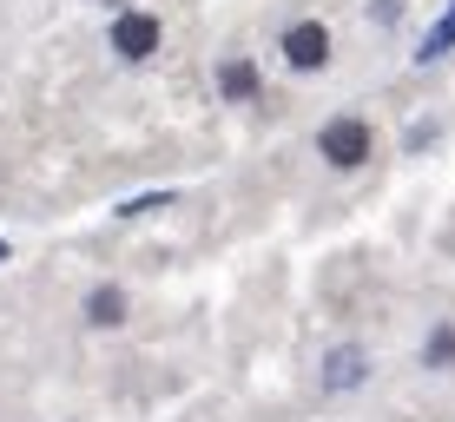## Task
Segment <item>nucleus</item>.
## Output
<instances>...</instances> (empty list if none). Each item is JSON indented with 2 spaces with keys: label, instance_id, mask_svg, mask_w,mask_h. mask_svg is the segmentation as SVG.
I'll list each match as a JSON object with an SVG mask.
<instances>
[{
  "label": "nucleus",
  "instance_id": "obj_1",
  "mask_svg": "<svg viewBox=\"0 0 455 422\" xmlns=\"http://www.w3.org/2000/svg\"><path fill=\"white\" fill-rule=\"evenodd\" d=\"M370 152H376V132H370L363 113H337V119H323V126H317V159L331 171H363Z\"/></svg>",
  "mask_w": 455,
  "mask_h": 422
},
{
  "label": "nucleus",
  "instance_id": "obj_2",
  "mask_svg": "<svg viewBox=\"0 0 455 422\" xmlns=\"http://www.w3.org/2000/svg\"><path fill=\"white\" fill-rule=\"evenodd\" d=\"M106 46H113L119 67H146L165 46V27H159V13H146V7H119L113 27H106Z\"/></svg>",
  "mask_w": 455,
  "mask_h": 422
},
{
  "label": "nucleus",
  "instance_id": "obj_3",
  "mask_svg": "<svg viewBox=\"0 0 455 422\" xmlns=\"http://www.w3.org/2000/svg\"><path fill=\"white\" fill-rule=\"evenodd\" d=\"M370 350L363 343H331V350H323V363H317V389L323 396H356V389L370 383Z\"/></svg>",
  "mask_w": 455,
  "mask_h": 422
},
{
  "label": "nucleus",
  "instance_id": "obj_4",
  "mask_svg": "<svg viewBox=\"0 0 455 422\" xmlns=\"http://www.w3.org/2000/svg\"><path fill=\"white\" fill-rule=\"evenodd\" d=\"M277 53H284L291 73H323L331 67V27L323 20H291L284 34H277Z\"/></svg>",
  "mask_w": 455,
  "mask_h": 422
},
{
  "label": "nucleus",
  "instance_id": "obj_5",
  "mask_svg": "<svg viewBox=\"0 0 455 422\" xmlns=\"http://www.w3.org/2000/svg\"><path fill=\"white\" fill-rule=\"evenodd\" d=\"M218 100H231V106L264 100V73H258L251 53H225V60H218Z\"/></svg>",
  "mask_w": 455,
  "mask_h": 422
},
{
  "label": "nucleus",
  "instance_id": "obj_6",
  "mask_svg": "<svg viewBox=\"0 0 455 422\" xmlns=\"http://www.w3.org/2000/svg\"><path fill=\"white\" fill-rule=\"evenodd\" d=\"M80 317L92 323V330H119V323H125V291L119 284H92L86 304H80Z\"/></svg>",
  "mask_w": 455,
  "mask_h": 422
},
{
  "label": "nucleus",
  "instance_id": "obj_7",
  "mask_svg": "<svg viewBox=\"0 0 455 422\" xmlns=\"http://www.w3.org/2000/svg\"><path fill=\"white\" fill-rule=\"evenodd\" d=\"M422 370H455V317H435L429 323V337H422Z\"/></svg>",
  "mask_w": 455,
  "mask_h": 422
},
{
  "label": "nucleus",
  "instance_id": "obj_8",
  "mask_svg": "<svg viewBox=\"0 0 455 422\" xmlns=\"http://www.w3.org/2000/svg\"><path fill=\"white\" fill-rule=\"evenodd\" d=\"M449 46H455V0H449V13H443V20H435L429 27V34H422V46H416V67H443V60H449Z\"/></svg>",
  "mask_w": 455,
  "mask_h": 422
},
{
  "label": "nucleus",
  "instance_id": "obj_9",
  "mask_svg": "<svg viewBox=\"0 0 455 422\" xmlns=\"http://www.w3.org/2000/svg\"><path fill=\"white\" fill-rule=\"evenodd\" d=\"M165 205H179V192H139V198H125V205L113 211L119 225H132V218H146V211H165Z\"/></svg>",
  "mask_w": 455,
  "mask_h": 422
},
{
  "label": "nucleus",
  "instance_id": "obj_10",
  "mask_svg": "<svg viewBox=\"0 0 455 422\" xmlns=\"http://www.w3.org/2000/svg\"><path fill=\"white\" fill-rule=\"evenodd\" d=\"M370 20L376 27H396L403 20V0H370Z\"/></svg>",
  "mask_w": 455,
  "mask_h": 422
},
{
  "label": "nucleus",
  "instance_id": "obj_11",
  "mask_svg": "<svg viewBox=\"0 0 455 422\" xmlns=\"http://www.w3.org/2000/svg\"><path fill=\"white\" fill-rule=\"evenodd\" d=\"M429 139H435V126H410V132H403V152H410V159H416V152L429 146Z\"/></svg>",
  "mask_w": 455,
  "mask_h": 422
},
{
  "label": "nucleus",
  "instance_id": "obj_12",
  "mask_svg": "<svg viewBox=\"0 0 455 422\" xmlns=\"http://www.w3.org/2000/svg\"><path fill=\"white\" fill-rule=\"evenodd\" d=\"M7 258H13V251H7V238H0V264H7Z\"/></svg>",
  "mask_w": 455,
  "mask_h": 422
},
{
  "label": "nucleus",
  "instance_id": "obj_13",
  "mask_svg": "<svg viewBox=\"0 0 455 422\" xmlns=\"http://www.w3.org/2000/svg\"><path fill=\"white\" fill-rule=\"evenodd\" d=\"M100 7H125V0H100Z\"/></svg>",
  "mask_w": 455,
  "mask_h": 422
}]
</instances>
